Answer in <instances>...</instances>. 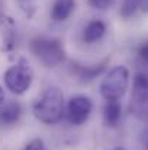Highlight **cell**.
<instances>
[{"label": "cell", "instance_id": "obj_1", "mask_svg": "<svg viewBox=\"0 0 148 150\" xmlns=\"http://www.w3.org/2000/svg\"><path fill=\"white\" fill-rule=\"evenodd\" d=\"M34 115L38 121L51 125L61 121L64 114V95L62 92L52 86L45 89L41 96L35 100L34 103Z\"/></svg>", "mask_w": 148, "mask_h": 150}, {"label": "cell", "instance_id": "obj_2", "mask_svg": "<svg viewBox=\"0 0 148 150\" xmlns=\"http://www.w3.org/2000/svg\"><path fill=\"white\" fill-rule=\"evenodd\" d=\"M29 50L45 67H57L65 58L64 47L57 38L36 37L29 42Z\"/></svg>", "mask_w": 148, "mask_h": 150}, {"label": "cell", "instance_id": "obj_3", "mask_svg": "<svg viewBox=\"0 0 148 150\" xmlns=\"http://www.w3.org/2000/svg\"><path fill=\"white\" fill-rule=\"evenodd\" d=\"M129 86V70L125 66H115L100 83V95L106 100L122 99Z\"/></svg>", "mask_w": 148, "mask_h": 150}, {"label": "cell", "instance_id": "obj_4", "mask_svg": "<svg viewBox=\"0 0 148 150\" xmlns=\"http://www.w3.org/2000/svg\"><path fill=\"white\" fill-rule=\"evenodd\" d=\"M4 85L6 88L16 95H22L25 93L34 80V71L29 66V63H26L25 60L10 66L6 71H4Z\"/></svg>", "mask_w": 148, "mask_h": 150}, {"label": "cell", "instance_id": "obj_5", "mask_svg": "<svg viewBox=\"0 0 148 150\" xmlns=\"http://www.w3.org/2000/svg\"><path fill=\"white\" fill-rule=\"evenodd\" d=\"M129 108L138 120H148V76L142 73H138L134 77Z\"/></svg>", "mask_w": 148, "mask_h": 150}, {"label": "cell", "instance_id": "obj_6", "mask_svg": "<svg viewBox=\"0 0 148 150\" xmlns=\"http://www.w3.org/2000/svg\"><path fill=\"white\" fill-rule=\"evenodd\" d=\"M92 109H93V103L90 98L83 95L73 96L67 105V120L73 125H81L89 120Z\"/></svg>", "mask_w": 148, "mask_h": 150}, {"label": "cell", "instance_id": "obj_7", "mask_svg": "<svg viewBox=\"0 0 148 150\" xmlns=\"http://www.w3.org/2000/svg\"><path fill=\"white\" fill-rule=\"evenodd\" d=\"M76 9V0H54L51 7V19L55 22L67 21Z\"/></svg>", "mask_w": 148, "mask_h": 150}, {"label": "cell", "instance_id": "obj_8", "mask_svg": "<svg viewBox=\"0 0 148 150\" xmlns=\"http://www.w3.org/2000/svg\"><path fill=\"white\" fill-rule=\"evenodd\" d=\"M106 34V25L103 21L93 19L90 21L83 31V41L86 44H95L103 38V35Z\"/></svg>", "mask_w": 148, "mask_h": 150}, {"label": "cell", "instance_id": "obj_9", "mask_svg": "<svg viewBox=\"0 0 148 150\" xmlns=\"http://www.w3.org/2000/svg\"><path fill=\"white\" fill-rule=\"evenodd\" d=\"M22 115V108L16 102H10L0 109V122L6 125H12L19 121Z\"/></svg>", "mask_w": 148, "mask_h": 150}, {"label": "cell", "instance_id": "obj_10", "mask_svg": "<svg viewBox=\"0 0 148 150\" xmlns=\"http://www.w3.org/2000/svg\"><path fill=\"white\" fill-rule=\"evenodd\" d=\"M103 115H105V121L107 125L116 127L122 117V106H121L119 100H106Z\"/></svg>", "mask_w": 148, "mask_h": 150}, {"label": "cell", "instance_id": "obj_11", "mask_svg": "<svg viewBox=\"0 0 148 150\" xmlns=\"http://www.w3.org/2000/svg\"><path fill=\"white\" fill-rule=\"evenodd\" d=\"M140 7H141V0H122L119 13L123 19H129L137 13Z\"/></svg>", "mask_w": 148, "mask_h": 150}, {"label": "cell", "instance_id": "obj_12", "mask_svg": "<svg viewBox=\"0 0 148 150\" xmlns=\"http://www.w3.org/2000/svg\"><path fill=\"white\" fill-rule=\"evenodd\" d=\"M87 1H89V4H90L93 9L105 10V9H107V7L112 4L113 0H87Z\"/></svg>", "mask_w": 148, "mask_h": 150}, {"label": "cell", "instance_id": "obj_13", "mask_svg": "<svg viewBox=\"0 0 148 150\" xmlns=\"http://www.w3.org/2000/svg\"><path fill=\"white\" fill-rule=\"evenodd\" d=\"M23 150H47V147H45V144H44L42 140L35 139V140H31V142L25 146Z\"/></svg>", "mask_w": 148, "mask_h": 150}, {"label": "cell", "instance_id": "obj_14", "mask_svg": "<svg viewBox=\"0 0 148 150\" xmlns=\"http://www.w3.org/2000/svg\"><path fill=\"white\" fill-rule=\"evenodd\" d=\"M138 54H140V58H141V60H142L144 63H148V42L140 47V51H138Z\"/></svg>", "mask_w": 148, "mask_h": 150}, {"label": "cell", "instance_id": "obj_15", "mask_svg": "<svg viewBox=\"0 0 148 150\" xmlns=\"http://www.w3.org/2000/svg\"><path fill=\"white\" fill-rule=\"evenodd\" d=\"M4 99H6V95H4V91H3V88L0 86V106L4 103Z\"/></svg>", "mask_w": 148, "mask_h": 150}, {"label": "cell", "instance_id": "obj_16", "mask_svg": "<svg viewBox=\"0 0 148 150\" xmlns=\"http://www.w3.org/2000/svg\"><path fill=\"white\" fill-rule=\"evenodd\" d=\"M141 9L144 12H148V0H141Z\"/></svg>", "mask_w": 148, "mask_h": 150}, {"label": "cell", "instance_id": "obj_17", "mask_svg": "<svg viewBox=\"0 0 148 150\" xmlns=\"http://www.w3.org/2000/svg\"><path fill=\"white\" fill-rule=\"evenodd\" d=\"M145 150H148V134H147V137H145Z\"/></svg>", "mask_w": 148, "mask_h": 150}, {"label": "cell", "instance_id": "obj_18", "mask_svg": "<svg viewBox=\"0 0 148 150\" xmlns=\"http://www.w3.org/2000/svg\"><path fill=\"white\" fill-rule=\"evenodd\" d=\"M113 150H123V149H121V147H116V149H113Z\"/></svg>", "mask_w": 148, "mask_h": 150}]
</instances>
